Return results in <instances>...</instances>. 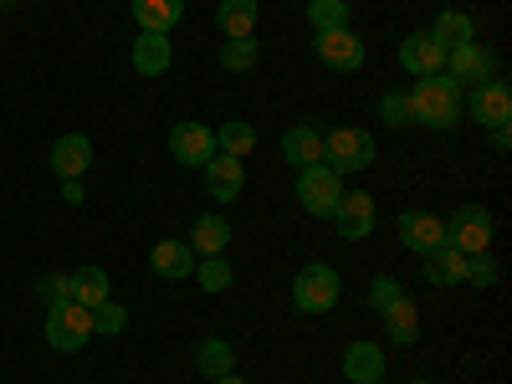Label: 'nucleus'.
Listing matches in <instances>:
<instances>
[{
  "label": "nucleus",
  "mask_w": 512,
  "mask_h": 384,
  "mask_svg": "<svg viewBox=\"0 0 512 384\" xmlns=\"http://www.w3.org/2000/svg\"><path fill=\"white\" fill-rule=\"evenodd\" d=\"M410 98V118L415 123H425V128H456L461 123V88L446 77V72H436V77H415V88L405 93Z\"/></svg>",
  "instance_id": "obj_1"
},
{
  "label": "nucleus",
  "mask_w": 512,
  "mask_h": 384,
  "mask_svg": "<svg viewBox=\"0 0 512 384\" xmlns=\"http://www.w3.org/2000/svg\"><path fill=\"white\" fill-rule=\"evenodd\" d=\"M323 164L333 175H359L374 164V134L369 128H328L323 134Z\"/></svg>",
  "instance_id": "obj_2"
},
{
  "label": "nucleus",
  "mask_w": 512,
  "mask_h": 384,
  "mask_svg": "<svg viewBox=\"0 0 512 384\" xmlns=\"http://www.w3.org/2000/svg\"><path fill=\"white\" fill-rule=\"evenodd\" d=\"M338 200H344V175H333L328 164H308V169H297V205L308 210V216L328 221Z\"/></svg>",
  "instance_id": "obj_3"
},
{
  "label": "nucleus",
  "mask_w": 512,
  "mask_h": 384,
  "mask_svg": "<svg viewBox=\"0 0 512 384\" xmlns=\"http://www.w3.org/2000/svg\"><path fill=\"white\" fill-rule=\"evenodd\" d=\"M292 303L303 313H328L338 303V272L328 262H308L303 272L292 277Z\"/></svg>",
  "instance_id": "obj_4"
},
{
  "label": "nucleus",
  "mask_w": 512,
  "mask_h": 384,
  "mask_svg": "<svg viewBox=\"0 0 512 384\" xmlns=\"http://www.w3.org/2000/svg\"><path fill=\"white\" fill-rule=\"evenodd\" d=\"M461 118H472L482 128L512 123V88H507L502 77H487L482 88H472V98H461Z\"/></svg>",
  "instance_id": "obj_5"
},
{
  "label": "nucleus",
  "mask_w": 512,
  "mask_h": 384,
  "mask_svg": "<svg viewBox=\"0 0 512 384\" xmlns=\"http://www.w3.org/2000/svg\"><path fill=\"white\" fill-rule=\"evenodd\" d=\"M88 338H93V313L82 308V303H62V308L47 313V344L57 354H77Z\"/></svg>",
  "instance_id": "obj_6"
},
{
  "label": "nucleus",
  "mask_w": 512,
  "mask_h": 384,
  "mask_svg": "<svg viewBox=\"0 0 512 384\" xmlns=\"http://www.w3.org/2000/svg\"><path fill=\"white\" fill-rule=\"evenodd\" d=\"M446 246L477 256V251H492V216L482 205H456V216L446 221Z\"/></svg>",
  "instance_id": "obj_7"
},
{
  "label": "nucleus",
  "mask_w": 512,
  "mask_h": 384,
  "mask_svg": "<svg viewBox=\"0 0 512 384\" xmlns=\"http://www.w3.org/2000/svg\"><path fill=\"white\" fill-rule=\"evenodd\" d=\"M169 154H175V164L185 169H205L210 159H216V128H205V123H175L169 128Z\"/></svg>",
  "instance_id": "obj_8"
},
{
  "label": "nucleus",
  "mask_w": 512,
  "mask_h": 384,
  "mask_svg": "<svg viewBox=\"0 0 512 384\" xmlns=\"http://www.w3.org/2000/svg\"><path fill=\"white\" fill-rule=\"evenodd\" d=\"M313 52H318V62L333 67V72H359L364 57H369L354 26H349V31H313Z\"/></svg>",
  "instance_id": "obj_9"
},
{
  "label": "nucleus",
  "mask_w": 512,
  "mask_h": 384,
  "mask_svg": "<svg viewBox=\"0 0 512 384\" xmlns=\"http://www.w3.org/2000/svg\"><path fill=\"white\" fill-rule=\"evenodd\" d=\"M446 77L456 88H482L487 77H497V57L482 47V41H466V47L446 52Z\"/></svg>",
  "instance_id": "obj_10"
},
{
  "label": "nucleus",
  "mask_w": 512,
  "mask_h": 384,
  "mask_svg": "<svg viewBox=\"0 0 512 384\" xmlns=\"http://www.w3.org/2000/svg\"><path fill=\"white\" fill-rule=\"evenodd\" d=\"M333 231L344 236V241H364V236H374V221H379V210H374V195L369 190H344V200H338V210H333Z\"/></svg>",
  "instance_id": "obj_11"
},
{
  "label": "nucleus",
  "mask_w": 512,
  "mask_h": 384,
  "mask_svg": "<svg viewBox=\"0 0 512 384\" xmlns=\"http://www.w3.org/2000/svg\"><path fill=\"white\" fill-rule=\"evenodd\" d=\"M395 231H400V241H405L415 256H431V251L446 246V221L431 216V210H405Z\"/></svg>",
  "instance_id": "obj_12"
},
{
  "label": "nucleus",
  "mask_w": 512,
  "mask_h": 384,
  "mask_svg": "<svg viewBox=\"0 0 512 384\" xmlns=\"http://www.w3.org/2000/svg\"><path fill=\"white\" fill-rule=\"evenodd\" d=\"M400 67L410 77H436V72H446V47L431 31H415V36L400 41Z\"/></svg>",
  "instance_id": "obj_13"
},
{
  "label": "nucleus",
  "mask_w": 512,
  "mask_h": 384,
  "mask_svg": "<svg viewBox=\"0 0 512 384\" xmlns=\"http://www.w3.org/2000/svg\"><path fill=\"white\" fill-rule=\"evenodd\" d=\"M205 195L216 200V205H231V200H241V190H246V164L241 159H231V154H216L205 169Z\"/></svg>",
  "instance_id": "obj_14"
},
{
  "label": "nucleus",
  "mask_w": 512,
  "mask_h": 384,
  "mask_svg": "<svg viewBox=\"0 0 512 384\" xmlns=\"http://www.w3.org/2000/svg\"><path fill=\"white\" fill-rule=\"evenodd\" d=\"M47 164H52L57 180H82V175H88V164H93V139L88 134H62L52 144Z\"/></svg>",
  "instance_id": "obj_15"
},
{
  "label": "nucleus",
  "mask_w": 512,
  "mask_h": 384,
  "mask_svg": "<svg viewBox=\"0 0 512 384\" xmlns=\"http://www.w3.org/2000/svg\"><path fill=\"white\" fill-rule=\"evenodd\" d=\"M134 72L139 77H164L169 67H175V47H169V36L164 31H139L134 36Z\"/></svg>",
  "instance_id": "obj_16"
},
{
  "label": "nucleus",
  "mask_w": 512,
  "mask_h": 384,
  "mask_svg": "<svg viewBox=\"0 0 512 384\" xmlns=\"http://www.w3.org/2000/svg\"><path fill=\"white\" fill-rule=\"evenodd\" d=\"M282 159L292 169H308V164H323V128L318 123H292L282 134Z\"/></svg>",
  "instance_id": "obj_17"
},
{
  "label": "nucleus",
  "mask_w": 512,
  "mask_h": 384,
  "mask_svg": "<svg viewBox=\"0 0 512 384\" xmlns=\"http://www.w3.org/2000/svg\"><path fill=\"white\" fill-rule=\"evenodd\" d=\"M195 262H200V256L190 251V241H159V246L149 251V267H154V277H164V282H185V277L195 272Z\"/></svg>",
  "instance_id": "obj_18"
},
{
  "label": "nucleus",
  "mask_w": 512,
  "mask_h": 384,
  "mask_svg": "<svg viewBox=\"0 0 512 384\" xmlns=\"http://www.w3.org/2000/svg\"><path fill=\"white\" fill-rule=\"evenodd\" d=\"M379 318H384V338H390V344H400V349L420 338V308H415V297H410V292H400Z\"/></svg>",
  "instance_id": "obj_19"
},
{
  "label": "nucleus",
  "mask_w": 512,
  "mask_h": 384,
  "mask_svg": "<svg viewBox=\"0 0 512 384\" xmlns=\"http://www.w3.org/2000/svg\"><path fill=\"white\" fill-rule=\"evenodd\" d=\"M344 379H349V384H374V379H384V349L369 344V338L349 344V349H344Z\"/></svg>",
  "instance_id": "obj_20"
},
{
  "label": "nucleus",
  "mask_w": 512,
  "mask_h": 384,
  "mask_svg": "<svg viewBox=\"0 0 512 384\" xmlns=\"http://www.w3.org/2000/svg\"><path fill=\"white\" fill-rule=\"evenodd\" d=\"M231 236H236L231 221L210 210V216H195V226H190V251H195V256H221V251L231 246Z\"/></svg>",
  "instance_id": "obj_21"
},
{
  "label": "nucleus",
  "mask_w": 512,
  "mask_h": 384,
  "mask_svg": "<svg viewBox=\"0 0 512 384\" xmlns=\"http://www.w3.org/2000/svg\"><path fill=\"white\" fill-rule=\"evenodd\" d=\"M134 21L139 31H175L185 21V0H134Z\"/></svg>",
  "instance_id": "obj_22"
},
{
  "label": "nucleus",
  "mask_w": 512,
  "mask_h": 384,
  "mask_svg": "<svg viewBox=\"0 0 512 384\" xmlns=\"http://www.w3.org/2000/svg\"><path fill=\"white\" fill-rule=\"evenodd\" d=\"M425 262V282L431 287H456V282H466V251H456V246H441V251H431V256H420Z\"/></svg>",
  "instance_id": "obj_23"
},
{
  "label": "nucleus",
  "mask_w": 512,
  "mask_h": 384,
  "mask_svg": "<svg viewBox=\"0 0 512 384\" xmlns=\"http://www.w3.org/2000/svg\"><path fill=\"white\" fill-rule=\"evenodd\" d=\"M113 297V287H108V272L103 267H77L72 272V303H82V308H98V303H108Z\"/></svg>",
  "instance_id": "obj_24"
},
{
  "label": "nucleus",
  "mask_w": 512,
  "mask_h": 384,
  "mask_svg": "<svg viewBox=\"0 0 512 384\" xmlns=\"http://www.w3.org/2000/svg\"><path fill=\"white\" fill-rule=\"evenodd\" d=\"M256 16H262L256 0H221L216 6V26L226 36H256Z\"/></svg>",
  "instance_id": "obj_25"
},
{
  "label": "nucleus",
  "mask_w": 512,
  "mask_h": 384,
  "mask_svg": "<svg viewBox=\"0 0 512 384\" xmlns=\"http://www.w3.org/2000/svg\"><path fill=\"white\" fill-rule=\"evenodd\" d=\"M195 369L205 379H221V374H236V349L226 344V338H205V344L195 349Z\"/></svg>",
  "instance_id": "obj_26"
},
{
  "label": "nucleus",
  "mask_w": 512,
  "mask_h": 384,
  "mask_svg": "<svg viewBox=\"0 0 512 384\" xmlns=\"http://www.w3.org/2000/svg\"><path fill=\"white\" fill-rule=\"evenodd\" d=\"M431 36L451 52V47H466V41H477V21L466 16V11H441V16H436V26H431Z\"/></svg>",
  "instance_id": "obj_27"
},
{
  "label": "nucleus",
  "mask_w": 512,
  "mask_h": 384,
  "mask_svg": "<svg viewBox=\"0 0 512 384\" xmlns=\"http://www.w3.org/2000/svg\"><path fill=\"white\" fill-rule=\"evenodd\" d=\"M308 26L313 31H349L354 26V6L349 0H308Z\"/></svg>",
  "instance_id": "obj_28"
},
{
  "label": "nucleus",
  "mask_w": 512,
  "mask_h": 384,
  "mask_svg": "<svg viewBox=\"0 0 512 384\" xmlns=\"http://www.w3.org/2000/svg\"><path fill=\"white\" fill-rule=\"evenodd\" d=\"M256 62H262L256 36H226V47H221V67L226 72H256Z\"/></svg>",
  "instance_id": "obj_29"
},
{
  "label": "nucleus",
  "mask_w": 512,
  "mask_h": 384,
  "mask_svg": "<svg viewBox=\"0 0 512 384\" xmlns=\"http://www.w3.org/2000/svg\"><path fill=\"white\" fill-rule=\"evenodd\" d=\"M216 149H221V154H231V159H246V154L256 149V128H251V123H241V118L221 123V128H216Z\"/></svg>",
  "instance_id": "obj_30"
},
{
  "label": "nucleus",
  "mask_w": 512,
  "mask_h": 384,
  "mask_svg": "<svg viewBox=\"0 0 512 384\" xmlns=\"http://www.w3.org/2000/svg\"><path fill=\"white\" fill-rule=\"evenodd\" d=\"M190 277H195L205 292H226V287L236 282V272H231V262H226V256H200Z\"/></svg>",
  "instance_id": "obj_31"
},
{
  "label": "nucleus",
  "mask_w": 512,
  "mask_h": 384,
  "mask_svg": "<svg viewBox=\"0 0 512 384\" xmlns=\"http://www.w3.org/2000/svg\"><path fill=\"white\" fill-rule=\"evenodd\" d=\"M36 303L41 308H62V303H72V272H52V277H41L36 282Z\"/></svg>",
  "instance_id": "obj_32"
},
{
  "label": "nucleus",
  "mask_w": 512,
  "mask_h": 384,
  "mask_svg": "<svg viewBox=\"0 0 512 384\" xmlns=\"http://www.w3.org/2000/svg\"><path fill=\"white\" fill-rule=\"evenodd\" d=\"M128 328V313L113 303V297H108V303H98L93 308V333H103V338H113V333H123Z\"/></svg>",
  "instance_id": "obj_33"
},
{
  "label": "nucleus",
  "mask_w": 512,
  "mask_h": 384,
  "mask_svg": "<svg viewBox=\"0 0 512 384\" xmlns=\"http://www.w3.org/2000/svg\"><path fill=\"white\" fill-rule=\"evenodd\" d=\"M466 282H472V287H492V282H497V256H492V251L466 256Z\"/></svg>",
  "instance_id": "obj_34"
},
{
  "label": "nucleus",
  "mask_w": 512,
  "mask_h": 384,
  "mask_svg": "<svg viewBox=\"0 0 512 384\" xmlns=\"http://www.w3.org/2000/svg\"><path fill=\"white\" fill-rule=\"evenodd\" d=\"M379 118L390 123V128H410V123H415V118H410V98H405V93H384V98H379Z\"/></svg>",
  "instance_id": "obj_35"
},
{
  "label": "nucleus",
  "mask_w": 512,
  "mask_h": 384,
  "mask_svg": "<svg viewBox=\"0 0 512 384\" xmlns=\"http://www.w3.org/2000/svg\"><path fill=\"white\" fill-rule=\"evenodd\" d=\"M400 292H405V287H400L395 277H374V287H369V308H374V313H384Z\"/></svg>",
  "instance_id": "obj_36"
},
{
  "label": "nucleus",
  "mask_w": 512,
  "mask_h": 384,
  "mask_svg": "<svg viewBox=\"0 0 512 384\" xmlns=\"http://www.w3.org/2000/svg\"><path fill=\"white\" fill-rule=\"evenodd\" d=\"M62 200L67 205H82V180H62Z\"/></svg>",
  "instance_id": "obj_37"
},
{
  "label": "nucleus",
  "mask_w": 512,
  "mask_h": 384,
  "mask_svg": "<svg viewBox=\"0 0 512 384\" xmlns=\"http://www.w3.org/2000/svg\"><path fill=\"white\" fill-rule=\"evenodd\" d=\"M512 144V123H502V128H492V149H507Z\"/></svg>",
  "instance_id": "obj_38"
},
{
  "label": "nucleus",
  "mask_w": 512,
  "mask_h": 384,
  "mask_svg": "<svg viewBox=\"0 0 512 384\" xmlns=\"http://www.w3.org/2000/svg\"><path fill=\"white\" fill-rule=\"evenodd\" d=\"M216 384H246V379H241V374H221Z\"/></svg>",
  "instance_id": "obj_39"
},
{
  "label": "nucleus",
  "mask_w": 512,
  "mask_h": 384,
  "mask_svg": "<svg viewBox=\"0 0 512 384\" xmlns=\"http://www.w3.org/2000/svg\"><path fill=\"white\" fill-rule=\"evenodd\" d=\"M410 384H431V379H410Z\"/></svg>",
  "instance_id": "obj_40"
},
{
  "label": "nucleus",
  "mask_w": 512,
  "mask_h": 384,
  "mask_svg": "<svg viewBox=\"0 0 512 384\" xmlns=\"http://www.w3.org/2000/svg\"><path fill=\"white\" fill-rule=\"evenodd\" d=\"M374 384H379V379H374Z\"/></svg>",
  "instance_id": "obj_41"
}]
</instances>
